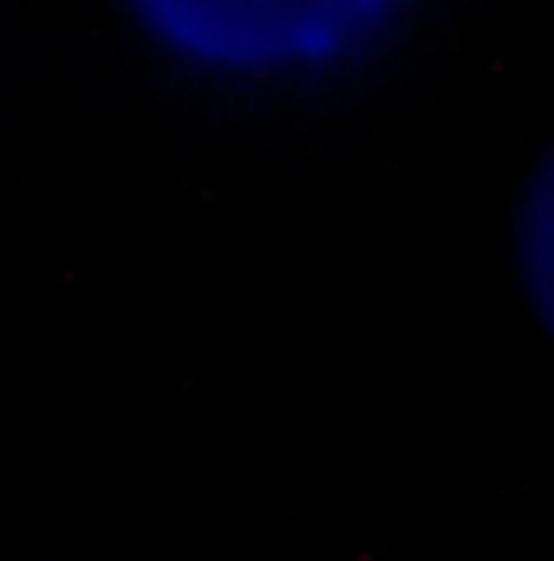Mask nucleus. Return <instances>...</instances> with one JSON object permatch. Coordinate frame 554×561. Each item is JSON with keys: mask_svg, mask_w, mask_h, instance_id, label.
Masks as SVG:
<instances>
[{"mask_svg": "<svg viewBox=\"0 0 554 561\" xmlns=\"http://www.w3.org/2000/svg\"><path fill=\"white\" fill-rule=\"evenodd\" d=\"M372 0H150V13L222 59H280L333 46Z\"/></svg>", "mask_w": 554, "mask_h": 561, "instance_id": "obj_1", "label": "nucleus"}]
</instances>
